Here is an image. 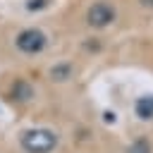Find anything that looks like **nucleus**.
Returning a JSON list of instances; mask_svg holds the SVG:
<instances>
[{"mask_svg":"<svg viewBox=\"0 0 153 153\" xmlns=\"http://www.w3.org/2000/svg\"><path fill=\"white\" fill-rule=\"evenodd\" d=\"M22 146L26 153H50L57 146V134L53 129H45V127L29 129L22 134Z\"/></svg>","mask_w":153,"mask_h":153,"instance_id":"obj_2","label":"nucleus"},{"mask_svg":"<svg viewBox=\"0 0 153 153\" xmlns=\"http://www.w3.org/2000/svg\"><path fill=\"white\" fill-rule=\"evenodd\" d=\"M129 153H151V146H148V141H146V139H139V141H134V143H131Z\"/></svg>","mask_w":153,"mask_h":153,"instance_id":"obj_7","label":"nucleus"},{"mask_svg":"<svg viewBox=\"0 0 153 153\" xmlns=\"http://www.w3.org/2000/svg\"><path fill=\"white\" fill-rule=\"evenodd\" d=\"M72 74H74L72 62H57V65L50 67V79H53L55 84H65V81H69Z\"/></svg>","mask_w":153,"mask_h":153,"instance_id":"obj_4","label":"nucleus"},{"mask_svg":"<svg viewBox=\"0 0 153 153\" xmlns=\"http://www.w3.org/2000/svg\"><path fill=\"white\" fill-rule=\"evenodd\" d=\"M115 22H117V10H115L112 2H108V0H96V2L88 5V10H86V24H88L91 29L100 31V29L112 26Z\"/></svg>","mask_w":153,"mask_h":153,"instance_id":"obj_3","label":"nucleus"},{"mask_svg":"<svg viewBox=\"0 0 153 153\" xmlns=\"http://www.w3.org/2000/svg\"><path fill=\"white\" fill-rule=\"evenodd\" d=\"M12 91H14V96H17V100H31V98H33V86H31L29 81H24V79H19V81H14V86H12Z\"/></svg>","mask_w":153,"mask_h":153,"instance_id":"obj_6","label":"nucleus"},{"mask_svg":"<svg viewBox=\"0 0 153 153\" xmlns=\"http://www.w3.org/2000/svg\"><path fill=\"white\" fill-rule=\"evenodd\" d=\"M48 33L38 26H26L22 31H17L14 36V48L24 55H41L48 48Z\"/></svg>","mask_w":153,"mask_h":153,"instance_id":"obj_1","label":"nucleus"},{"mask_svg":"<svg viewBox=\"0 0 153 153\" xmlns=\"http://www.w3.org/2000/svg\"><path fill=\"white\" fill-rule=\"evenodd\" d=\"M141 2V7H146V10H153V0H139Z\"/></svg>","mask_w":153,"mask_h":153,"instance_id":"obj_8","label":"nucleus"},{"mask_svg":"<svg viewBox=\"0 0 153 153\" xmlns=\"http://www.w3.org/2000/svg\"><path fill=\"white\" fill-rule=\"evenodd\" d=\"M134 112L139 120H153V96H141L134 103Z\"/></svg>","mask_w":153,"mask_h":153,"instance_id":"obj_5","label":"nucleus"}]
</instances>
